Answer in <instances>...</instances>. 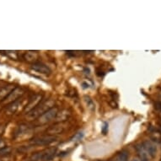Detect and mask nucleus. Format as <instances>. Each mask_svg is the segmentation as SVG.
Returning a JSON list of instances; mask_svg holds the SVG:
<instances>
[{"label": "nucleus", "mask_w": 161, "mask_h": 161, "mask_svg": "<svg viewBox=\"0 0 161 161\" xmlns=\"http://www.w3.org/2000/svg\"><path fill=\"white\" fill-rule=\"evenodd\" d=\"M53 106H54V100H47L46 101H43L41 103V105H38L36 108L27 113L26 119H28L29 121H33V120L39 118L40 116L45 113L46 111L53 108Z\"/></svg>", "instance_id": "1"}, {"label": "nucleus", "mask_w": 161, "mask_h": 161, "mask_svg": "<svg viewBox=\"0 0 161 161\" xmlns=\"http://www.w3.org/2000/svg\"><path fill=\"white\" fill-rule=\"evenodd\" d=\"M57 140L56 136H51V135H43V136H40V137H36L31 140V143L33 145L36 146H44L48 145L50 143L55 142Z\"/></svg>", "instance_id": "2"}, {"label": "nucleus", "mask_w": 161, "mask_h": 161, "mask_svg": "<svg viewBox=\"0 0 161 161\" xmlns=\"http://www.w3.org/2000/svg\"><path fill=\"white\" fill-rule=\"evenodd\" d=\"M68 127V124L66 122H57L56 124L52 125L47 129V135H51V136H55L57 134H60L67 129Z\"/></svg>", "instance_id": "3"}, {"label": "nucleus", "mask_w": 161, "mask_h": 161, "mask_svg": "<svg viewBox=\"0 0 161 161\" xmlns=\"http://www.w3.org/2000/svg\"><path fill=\"white\" fill-rule=\"evenodd\" d=\"M58 108L57 107H53L51 108L50 110H48L47 111H46L45 113L42 115L38 118V123L40 124H46L47 122H51L53 119H54L56 117V115L58 113Z\"/></svg>", "instance_id": "4"}, {"label": "nucleus", "mask_w": 161, "mask_h": 161, "mask_svg": "<svg viewBox=\"0 0 161 161\" xmlns=\"http://www.w3.org/2000/svg\"><path fill=\"white\" fill-rule=\"evenodd\" d=\"M24 94V90L21 88L16 87L14 88L12 91H11L7 97L3 100V103L4 104H9V103H13L16 100H18V99L22 95Z\"/></svg>", "instance_id": "5"}, {"label": "nucleus", "mask_w": 161, "mask_h": 161, "mask_svg": "<svg viewBox=\"0 0 161 161\" xmlns=\"http://www.w3.org/2000/svg\"><path fill=\"white\" fill-rule=\"evenodd\" d=\"M42 95H40V94H36V95H33L31 97V99L30 100L29 103L27 104L26 106H25V112H30L31 111H32L33 109L36 108L39 103L42 101Z\"/></svg>", "instance_id": "6"}, {"label": "nucleus", "mask_w": 161, "mask_h": 161, "mask_svg": "<svg viewBox=\"0 0 161 161\" xmlns=\"http://www.w3.org/2000/svg\"><path fill=\"white\" fill-rule=\"evenodd\" d=\"M31 69L34 71L38 72L40 74H49L51 73V69H49V67L42 63H39V62H36L32 64Z\"/></svg>", "instance_id": "7"}, {"label": "nucleus", "mask_w": 161, "mask_h": 161, "mask_svg": "<svg viewBox=\"0 0 161 161\" xmlns=\"http://www.w3.org/2000/svg\"><path fill=\"white\" fill-rule=\"evenodd\" d=\"M70 116H71V112L67 109H64L58 111L55 117L56 121L58 122H64L70 117Z\"/></svg>", "instance_id": "8"}, {"label": "nucleus", "mask_w": 161, "mask_h": 161, "mask_svg": "<svg viewBox=\"0 0 161 161\" xmlns=\"http://www.w3.org/2000/svg\"><path fill=\"white\" fill-rule=\"evenodd\" d=\"M143 145L146 152H147L151 157H154V156H155L157 149H156V146L154 145V144H153V143H150V142H145Z\"/></svg>", "instance_id": "9"}, {"label": "nucleus", "mask_w": 161, "mask_h": 161, "mask_svg": "<svg viewBox=\"0 0 161 161\" xmlns=\"http://www.w3.org/2000/svg\"><path fill=\"white\" fill-rule=\"evenodd\" d=\"M14 86L13 85H8V86H4V87L0 89V101H2L5 99L8 95V94L14 89Z\"/></svg>", "instance_id": "10"}, {"label": "nucleus", "mask_w": 161, "mask_h": 161, "mask_svg": "<svg viewBox=\"0 0 161 161\" xmlns=\"http://www.w3.org/2000/svg\"><path fill=\"white\" fill-rule=\"evenodd\" d=\"M56 150H57L56 148H51L44 151V155H43L42 160L48 161V160H50L51 158H53V156L55 155Z\"/></svg>", "instance_id": "11"}, {"label": "nucleus", "mask_w": 161, "mask_h": 161, "mask_svg": "<svg viewBox=\"0 0 161 161\" xmlns=\"http://www.w3.org/2000/svg\"><path fill=\"white\" fill-rule=\"evenodd\" d=\"M43 155H44V151L42 152H38V153H33L32 155L30 156V158H28L27 161H40L42 160Z\"/></svg>", "instance_id": "12"}, {"label": "nucleus", "mask_w": 161, "mask_h": 161, "mask_svg": "<svg viewBox=\"0 0 161 161\" xmlns=\"http://www.w3.org/2000/svg\"><path fill=\"white\" fill-rule=\"evenodd\" d=\"M25 59L28 62H35L37 59V53L35 52H27L25 54Z\"/></svg>", "instance_id": "13"}, {"label": "nucleus", "mask_w": 161, "mask_h": 161, "mask_svg": "<svg viewBox=\"0 0 161 161\" xmlns=\"http://www.w3.org/2000/svg\"><path fill=\"white\" fill-rule=\"evenodd\" d=\"M19 104H20V101H19V100H16V101L13 102V103H11V105L8 106V110H7L8 113L12 114V113H14V112H15V111H17V109L19 108Z\"/></svg>", "instance_id": "14"}, {"label": "nucleus", "mask_w": 161, "mask_h": 161, "mask_svg": "<svg viewBox=\"0 0 161 161\" xmlns=\"http://www.w3.org/2000/svg\"><path fill=\"white\" fill-rule=\"evenodd\" d=\"M30 129H31V127H30V126H28V125L26 124H22L18 127V130H17V132H16V134H24L25 132H28Z\"/></svg>", "instance_id": "15"}, {"label": "nucleus", "mask_w": 161, "mask_h": 161, "mask_svg": "<svg viewBox=\"0 0 161 161\" xmlns=\"http://www.w3.org/2000/svg\"><path fill=\"white\" fill-rule=\"evenodd\" d=\"M128 157H129L128 152H127V151H122V152H121L117 155V158H116V161H127L128 160Z\"/></svg>", "instance_id": "16"}, {"label": "nucleus", "mask_w": 161, "mask_h": 161, "mask_svg": "<svg viewBox=\"0 0 161 161\" xmlns=\"http://www.w3.org/2000/svg\"><path fill=\"white\" fill-rule=\"evenodd\" d=\"M85 102H86V105H87L88 108L91 110V111H94L95 110V103H94V101L89 96H85Z\"/></svg>", "instance_id": "17"}, {"label": "nucleus", "mask_w": 161, "mask_h": 161, "mask_svg": "<svg viewBox=\"0 0 161 161\" xmlns=\"http://www.w3.org/2000/svg\"><path fill=\"white\" fill-rule=\"evenodd\" d=\"M84 137V132H79L78 133L74 135V137H72V141H74V142H77V141H80Z\"/></svg>", "instance_id": "18"}, {"label": "nucleus", "mask_w": 161, "mask_h": 161, "mask_svg": "<svg viewBox=\"0 0 161 161\" xmlns=\"http://www.w3.org/2000/svg\"><path fill=\"white\" fill-rule=\"evenodd\" d=\"M108 132V124L105 122L104 123V126L102 127V132H103V134H106Z\"/></svg>", "instance_id": "19"}, {"label": "nucleus", "mask_w": 161, "mask_h": 161, "mask_svg": "<svg viewBox=\"0 0 161 161\" xmlns=\"http://www.w3.org/2000/svg\"><path fill=\"white\" fill-rule=\"evenodd\" d=\"M6 147V143L4 141H3L2 139H0V150L1 149H3V148H4Z\"/></svg>", "instance_id": "20"}, {"label": "nucleus", "mask_w": 161, "mask_h": 161, "mask_svg": "<svg viewBox=\"0 0 161 161\" xmlns=\"http://www.w3.org/2000/svg\"><path fill=\"white\" fill-rule=\"evenodd\" d=\"M154 106H155L156 109H158V111H161V102H156Z\"/></svg>", "instance_id": "21"}, {"label": "nucleus", "mask_w": 161, "mask_h": 161, "mask_svg": "<svg viewBox=\"0 0 161 161\" xmlns=\"http://www.w3.org/2000/svg\"><path fill=\"white\" fill-rule=\"evenodd\" d=\"M82 86L84 89H88V88H90V85H89L87 82H83Z\"/></svg>", "instance_id": "22"}, {"label": "nucleus", "mask_w": 161, "mask_h": 161, "mask_svg": "<svg viewBox=\"0 0 161 161\" xmlns=\"http://www.w3.org/2000/svg\"><path fill=\"white\" fill-rule=\"evenodd\" d=\"M3 130H4V127L3 126H0V134L3 132Z\"/></svg>", "instance_id": "23"}, {"label": "nucleus", "mask_w": 161, "mask_h": 161, "mask_svg": "<svg viewBox=\"0 0 161 161\" xmlns=\"http://www.w3.org/2000/svg\"><path fill=\"white\" fill-rule=\"evenodd\" d=\"M132 161H138V160H137V159H133V160H132Z\"/></svg>", "instance_id": "24"}, {"label": "nucleus", "mask_w": 161, "mask_h": 161, "mask_svg": "<svg viewBox=\"0 0 161 161\" xmlns=\"http://www.w3.org/2000/svg\"><path fill=\"white\" fill-rule=\"evenodd\" d=\"M0 161H1V160H0Z\"/></svg>", "instance_id": "25"}]
</instances>
